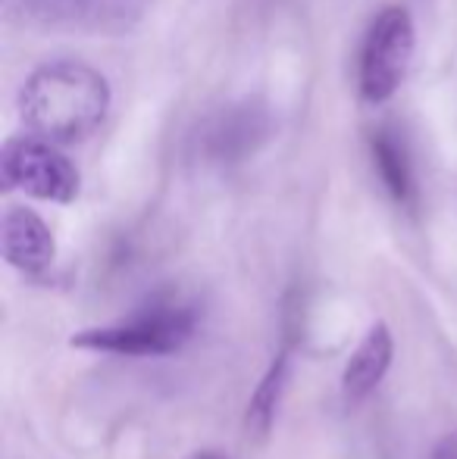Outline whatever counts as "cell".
<instances>
[{
	"label": "cell",
	"instance_id": "cell-1",
	"mask_svg": "<svg viewBox=\"0 0 457 459\" xmlns=\"http://www.w3.org/2000/svg\"><path fill=\"white\" fill-rule=\"evenodd\" d=\"M110 109V85L82 60H50L25 79L19 116L35 138L50 144H82Z\"/></svg>",
	"mask_w": 457,
	"mask_h": 459
},
{
	"label": "cell",
	"instance_id": "cell-2",
	"mask_svg": "<svg viewBox=\"0 0 457 459\" xmlns=\"http://www.w3.org/2000/svg\"><path fill=\"white\" fill-rule=\"evenodd\" d=\"M195 309L182 303H154L122 322L75 334L73 347L119 357H166L182 351L185 341L195 334Z\"/></svg>",
	"mask_w": 457,
	"mask_h": 459
},
{
	"label": "cell",
	"instance_id": "cell-3",
	"mask_svg": "<svg viewBox=\"0 0 457 459\" xmlns=\"http://www.w3.org/2000/svg\"><path fill=\"white\" fill-rule=\"evenodd\" d=\"M417 31L404 6H385L373 16L360 44L357 91L366 103H385L408 79L414 63Z\"/></svg>",
	"mask_w": 457,
	"mask_h": 459
},
{
	"label": "cell",
	"instance_id": "cell-4",
	"mask_svg": "<svg viewBox=\"0 0 457 459\" xmlns=\"http://www.w3.org/2000/svg\"><path fill=\"white\" fill-rule=\"evenodd\" d=\"M0 172H4L6 187L35 200H50V204H73L82 187L73 160L57 144L35 138V134H19L6 141Z\"/></svg>",
	"mask_w": 457,
	"mask_h": 459
},
{
	"label": "cell",
	"instance_id": "cell-5",
	"mask_svg": "<svg viewBox=\"0 0 457 459\" xmlns=\"http://www.w3.org/2000/svg\"><path fill=\"white\" fill-rule=\"evenodd\" d=\"M4 256L22 273H44L54 263L57 241L35 210L10 206L4 212Z\"/></svg>",
	"mask_w": 457,
	"mask_h": 459
},
{
	"label": "cell",
	"instance_id": "cell-6",
	"mask_svg": "<svg viewBox=\"0 0 457 459\" xmlns=\"http://www.w3.org/2000/svg\"><path fill=\"white\" fill-rule=\"evenodd\" d=\"M391 357H395V341H391V332L376 322V325L366 332V338L357 344V351L351 353L342 375V394L347 403H360L379 381L385 378L391 366Z\"/></svg>",
	"mask_w": 457,
	"mask_h": 459
},
{
	"label": "cell",
	"instance_id": "cell-7",
	"mask_svg": "<svg viewBox=\"0 0 457 459\" xmlns=\"http://www.w3.org/2000/svg\"><path fill=\"white\" fill-rule=\"evenodd\" d=\"M373 166H376L382 187L395 204H410L417 197V176H414V160H410V147L404 134L395 126H382L373 134Z\"/></svg>",
	"mask_w": 457,
	"mask_h": 459
},
{
	"label": "cell",
	"instance_id": "cell-8",
	"mask_svg": "<svg viewBox=\"0 0 457 459\" xmlns=\"http://www.w3.org/2000/svg\"><path fill=\"white\" fill-rule=\"evenodd\" d=\"M286 375H288V357L286 353H279L276 363L269 366V372L263 375V381L254 391V397H250L248 425L260 431V435L273 425V419H276V410H279V400H282V387H286Z\"/></svg>",
	"mask_w": 457,
	"mask_h": 459
},
{
	"label": "cell",
	"instance_id": "cell-9",
	"mask_svg": "<svg viewBox=\"0 0 457 459\" xmlns=\"http://www.w3.org/2000/svg\"><path fill=\"white\" fill-rule=\"evenodd\" d=\"M429 459H457V431H452V435H445L439 444H435L433 456Z\"/></svg>",
	"mask_w": 457,
	"mask_h": 459
},
{
	"label": "cell",
	"instance_id": "cell-10",
	"mask_svg": "<svg viewBox=\"0 0 457 459\" xmlns=\"http://www.w3.org/2000/svg\"><path fill=\"white\" fill-rule=\"evenodd\" d=\"M189 459H223L220 454H195V456H189Z\"/></svg>",
	"mask_w": 457,
	"mask_h": 459
}]
</instances>
